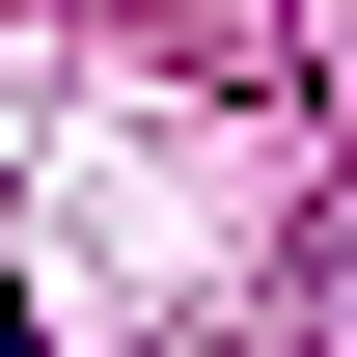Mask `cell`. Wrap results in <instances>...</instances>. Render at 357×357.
<instances>
[{"label":"cell","instance_id":"cell-1","mask_svg":"<svg viewBox=\"0 0 357 357\" xmlns=\"http://www.w3.org/2000/svg\"><path fill=\"white\" fill-rule=\"evenodd\" d=\"M303 357H357V192L303 220Z\"/></svg>","mask_w":357,"mask_h":357}]
</instances>
